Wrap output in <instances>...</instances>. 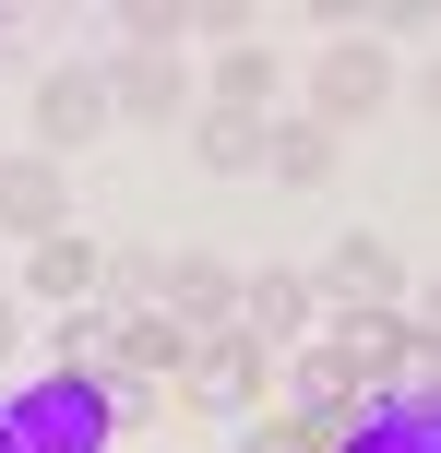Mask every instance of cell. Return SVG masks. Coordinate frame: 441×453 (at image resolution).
Wrapping results in <instances>:
<instances>
[{
  "label": "cell",
  "mask_w": 441,
  "mask_h": 453,
  "mask_svg": "<svg viewBox=\"0 0 441 453\" xmlns=\"http://www.w3.org/2000/svg\"><path fill=\"white\" fill-rule=\"evenodd\" d=\"M0 430L24 453H108L119 441V382L108 370H24L0 394Z\"/></svg>",
  "instance_id": "1"
},
{
  "label": "cell",
  "mask_w": 441,
  "mask_h": 453,
  "mask_svg": "<svg viewBox=\"0 0 441 453\" xmlns=\"http://www.w3.org/2000/svg\"><path fill=\"white\" fill-rule=\"evenodd\" d=\"M406 96V72H394V48H382V24H358V12H334V36H323V60L299 72V119H323L334 143L358 132V119H382Z\"/></svg>",
  "instance_id": "2"
},
{
  "label": "cell",
  "mask_w": 441,
  "mask_h": 453,
  "mask_svg": "<svg viewBox=\"0 0 441 453\" xmlns=\"http://www.w3.org/2000/svg\"><path fill=\"white\" fill-rule=\"evenodd\" d=\"M24 132H36V156H84L95 132H108V72L95 60H48L36 84H24Z\"/></svg>",
  "instance_id": "3"
},
{
  "label": "cell",
  "mask_w": 441,
  "mask_h": 453,
  "mask_svg": "<svg viewBox=\"0 0 441 453\" xmlns=\"http://www.w3.org/2000/svg\"><path fill=\"white\" fill-rule=\"evenodd\" d=\"M108 119H143V132H191V60L179 48H108Z\"/></svg>",
  "instance_id": "4"
},
{
  "label": "cell",
  "mask_w": 441,
  "mask_h": 453,
  "mask_svg": "<svg viewBox=\"0 0 441 453\" xmlns=\"http://www.w3.org/2000/svg\"><path fill=\"white\" fill-rule=\"evenodd\" d=\"M60 226H84L72 215V167L60 156H0V250H36V239H60Z\"/></svg>",
  "instance_id": "5"
},
{
  "label": "cell",
  "mask_w": 441,
  "mask_h": 453,
  "mask_svg": "<svg viewBox=\"0 0 441 453\" xmlns=\"http://www.w3.org/2000/svg\"><path fill=\"white\" fill-rule=\"evenodd\" d=\"M239 322H251L275 358H299V346H323V287H310L299 263H262V274H239Z\"/></svg>",
  "instance_id": "6"
},
{
  "label": "cell",
  "mask_w": 441,
  "mask_h": 453,
  "mask_svg": "<svg viewBox=\"0 0 441 453\" xmlns=\"http://www.w3.org/2000/svg\"><path fill=\"white\" fill-rule=\"evenodd\" d=\"M310 287H323V311H334V298H370V311H382V298H418V274H406V250L382 239V226H346Z\"/></svg>",
  "instance_id": "7"
},
{
  "label": "cell",
  "mask_w": 441,
  "mask_h": 453,
  "mask_svg": "<svg viewBox=\"0 0 441 453\" xmlns=\"http://www.w3.org/2000/svg\"><path fill=\"white\" fill-rule=\"evenodd\" d=\"M156 311L179 322V334H227V322H239V263H215V250L156 263Z\"/></svg>",
  "instance_id": "8"
},
{
  "label": "cell",
  "mask_w": 441,
  "mask_h": 453,
  "mask_svg": "<svg viewBox=\"0 0 441 453\" xmlns=\"http://www.w3.org/2000/svg\"><path fill=\"white\" fill-rule=\"evenodd\" d=\"M203 108H227V119H286V48H262V36L215 48V60H203Z\"/></svg>",
  "instance_id": "9"
},
{
  "label": "cell",
  "mask_w": 441,
  "mask_h": 453,
  "mask_svg": "<svg viewBox=\"0 0 441 453\" xmlns=\"http://www.w3.org/2000/svg\"><path fill=\"white\" fill-rule=\"evenodd\" d=\"M24 298H48V311H84V298H108V239H95V226L36 239V250H24Z\"/></svg>",
  "instance_id": "10"
},
{
  "label": "cell",
  "mask_w": 441,
  "mask_h": 453,
  "mask_svg": "<svg viewBox=\"0 0 441 453\" xmlns=\"http://www.w3.org/2000/svg\"><path fill=\"white\" fill-rule=\"evenodd\" d=\"M334 167H346V143H334L323 119H299V108H286L275 132H262V180H286V191H323Z\"/></svg>",
  "instance_id": "11"
},
{
  "label": "cell",
  "mask_w": 441,
  "mask_h": 453,
  "mask_svg": "<svg viewBox=\"0 0 441 453\" xmlns=\"http://www.w3.org/2000/svg\"><path fill=\"white\" fill-rule=\"evenodd\" d=\"M262 132H275V119H227V108H191V156H203L215 180H262Z\"/></svg>",
  "instance_id": "12"
},
{
  "label": "cell",
  "mask_w": 441,
  "mask_h": 453,
  "mask_svg": "<svg viewBox=\"0 0 441 453\" xmlns=\"http://www.w3.org/2000/svg\"><path fill=\"white\" fill-rule=\"evenodd\" d=\"M12 346H24V298L0 287V358H12Z\"/></svg>",
  "instance_id": "13"
},
{
  "label": "cell",
  "mask_w": 441,
  "mask_h": 453,
  "mask_svg": "<svg viewBox=\"0 0 441 453\" xmlns=\"http://www.w3.org/2000/svg\"><path fill=\"white\" fill-rule=\"evenodd\" d=\"M0 453H24V441H12V430H0Z\"/></svg>",
  "instance_id": "14"
},
{
  "label": "cell",
  "mask_w": 441,
  "mask_h": 453,
  "mask_svg": "<svg viewBox=\"0 0 441 453\" xmlns=\"http://www.w3.org/2000/svg\"><path fill=\"white\" fill-rule=\"evenodd\" d=\"M179 453H191V441H179Z\"/></svg>",
  "instance_id": "15"
}]
</instances>
